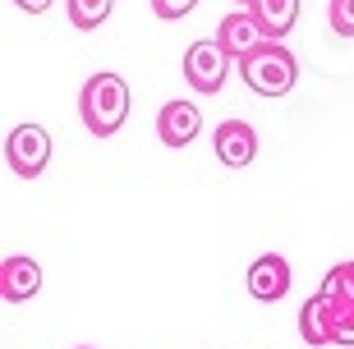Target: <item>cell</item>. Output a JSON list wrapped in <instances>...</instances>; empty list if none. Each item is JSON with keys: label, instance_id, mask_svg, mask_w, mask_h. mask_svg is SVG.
<instances>
[{"label": "cell", "instance_id": "obj_10", "mask_svg": "<svg viewBox=\"0 0 354 349\" xmlns=\"http://www.w3.org/2000/svg\"><path fill=\"white\" fill-rule=\"evenodd\" d=\"M249 10H253V19L263 23L267 41H281L290 28L299 23V0H253Z\"/></svg>", "mask_w": 354, "mask_h": 349}, {"label": "cell", "instance_id": "obj_18", "mask_svg": "<svg viewBox=\"0 0 354 349\" xmlns=\"http://www.w3.org/2000/svg\"><path fill=\"white\" fill-rule=\"evenodd\" d=\"M235 5H239V10H249V5H253V0H235Z\"/></svg>", "mask_w": 354, "mask_h": 349}, {"label": "cell", "instance_id": "obj_3", "mask_svg": "<svg viewBox=\"0 0 354 349\" xmlns=\"http://www.w3.org/2000/svg\"><path fill=\"white\" fill-rule=\"evenodd\" d=\"M46 161H51V133L41 124H14L10 138H5V166L19 180H37Z\"/></svg>", "mask_w": 354, "mask_h": 349}, {"label": "cell", "instance_id": "obj_5", "mask_svg": "<svg viewBox=\"0 0 354 349\" xmlns=\"http://www.w3.org/2000/svg\"><path fill=\"white\" fill-rule=\"evenodd\" d=\"M212 147H216V161L230 170H244L253 166V156H258V133H253L249 120H221L216 133H212Z\"/></svg>", "mask_w": 354, "mask_h": 349}, {"label": "cell", "instance_id": "obj_16", "mask_svg": "<svg viewBox=\"0 0 354 349\" xmlns=\"http://www.w3.org/2000/svg\"><path fill=\"white\" fill-rule=\"evenodd\" d=\"M194 5H198V0H152V14L166 19V23H175V19H184Z\"/></svg>", "mask_w": 354, "mask_h": 349}, {"label": "cell", "instance_id": "obj_17", "mask_svg": "<svg viewBox=\"0 0 354 349\" xmlns=\"http://www.w3.org/2000/svg\"><path fill=\"white\" fill-rule=\"evenodd\" d=\"M24 14H41V10H51V0H14Z\"/></svg>", "mask_w": 354, "mask_h": 349}, {"label": "cell", "instance_id": "obj_2", "mask_svg": "<svg viewBox=\"0 0 354 349\" xmlns=\"http://www.w3.org/2000/svg\"><path fill=\"white\" fill-rule=\"evenodd\" d=\"M239 78H244L258 97H286V92L299 83V60H295L290 46L267 41V46H258L253 55L239 60Z\"/></svg>", "mask_w": 354, "mask_h": 349}, {"label": "cell", "instance_id": "obj_13", "mask_svg": "<svg viewBox=\"0 0 354 349\" xmlns=\"http://www.w3.org/2000/svg\"><path fill=\"white\" fill-rule=\"evenodd\" d=\"M317 294L336 299V303H354V262H336L327 276H322V290Z\"/></svg>", "mask_w": 354, "mask_h": 349}, {"label": "cell", "instance_id": "obj_12", "mask_svg": "<svg viewBox=\"0 0 354 349\" xmlns=\"http://www.w3.org/2000/svg\"><path fill=\"white\" fill-rule=\"evenodd\" d=\"M65 10H69V23H74V28L92 32V28H102L106 19H111L115 0H65Z\"/></svg>", "mask_w": 354, "mask_h": 349}, {"label": "cell", "instance_id": "obj_8", "mask_svg": "<svg viewBox=\"0 0 354 349\" xmlns=\"http://www.w3.org/2000/svg\"><path fill=\"white\" fill-rule=\"evenodd\" d=\"M203 129V115H198L194 102H166L157 111V138L166 147H189Z\"/></svg>", "mask_w": 354, "mask_h": 349}, {"label": "cell", "instance_id": "obj_15", "mask_svg": "<svg viewBox=\"0 0 354 349\" xmlns=\"http://www.w3.org/2000/svg\"><path fill=\"white\" fill-rule=\"evenodd\" d=\"M327 23L336 37H354V0H331L327 5Z\"/></svg>", "mask_w": 354, "mask_h": 349}, {"label": "cell", "instance_id": "obj_1", "mask_svg": "<svg viewBox=\"0 0 354 349\" xmlns=\"http://www.w3.org/2000/svg\"><path fill=\"white\" fill-rule=\"evenodd\" d=\"M79 115H83V129L92 138H111L120 133V124L129 120V83L120 74H92L79 92Z\"/></svg>", "mask_w": 354, "mask_h": 349}, {"label": "cell", "instance_id": "obj_7", "mask_svg": "<svg viewBox=\"0 0 354 349\" xmlns=\"http://www.w3.org/2000/svg\"><path fill=\"white\" fill-rule=\"evenodd\" d=\"M41 290V267L24 253H10L0 262V299L5 303H28Z\"/></svg>", "mask_w": 354, "mask_h": 349}, {"label": "cell", "instance_id": "obj_14", "mask_svg": "<svg viewBox=\"0 0 354 349\" xmlns=\"http://www.w3.org/2000/svg\"><path fill=\"white\" fill-rule=\"evenodd\" d=\"M327 299V294H322ZM327 317H331V345H354V303H336L327 299Z\"/></svg>", "mask_w": 354, "mask_h": 349}, {"label": "cell", "instance_id": "obj_4", "mask_svg": "<svg viewBox=\"0 0 354 349\" xmlns=\"http://www.w3.org/2000/svg\"><path fill=\"white\" fill-rule=\"evenodd\" d=\"M225 74H230V55L221 51V41L207 37V41H194L184 51V83L203 97H216L225 88Z\"/></svg>", "mask_w": 354, "mask_h": 349}, {"label": "cell", "instance_id": "obj_11", "mask_svg": "<svg viewBox=\"0 0 354 349\" xmlns=\"http://www.w3.org/2000/svg\"><path fill=\"white\" fill-rule=\"evenodd\" d=\"M299 336H304V345H331V317H327V299L322 294H313L308 303L299 308Z\"/></svg>", "mask_w": 354, "mask_h": 349}, {"label": "cell", "instance_id": "obj_9", "mask_svg": "<svg viewBox=\"0 0 354 349\" xmlns=\"http://www.w3.org/2000/svg\"><path fill=\"white\" fill-rule=\"evenodd\" d=\"M249 294L258 303H276V299L290 294V262L281 253H263V258L249 267Z\"/></svg>", "mask_w": 354, "mask_h": 349}, {"label": "cell", "instance_id": "obj_6", "mask_svg": "<svg viewBox=\"0 0 354 349\" xmlns=\"http://www.w3.org/2000/svg\"><path fill=\"white\" fill-rule=\"evenodd\" d=\"M216 41H221V51L230 55V60H244V55H253L258 46H267V32H263V23L253 19V10H235V14L221 19Z\"/></svg>", "mask_w": 354, "mask_h": 349}]
</instances>
